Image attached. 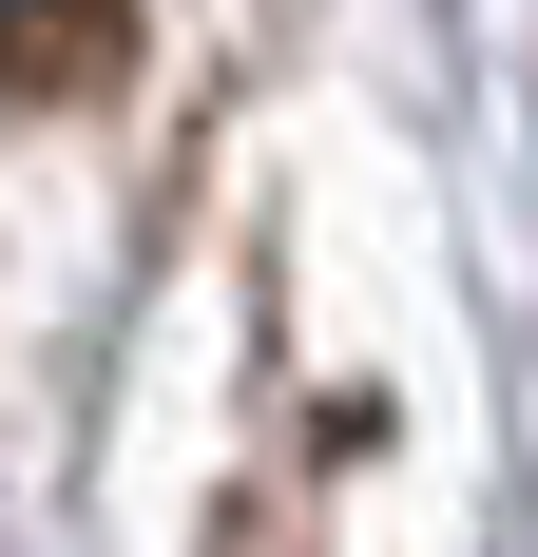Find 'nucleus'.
<instances>
[{
    "instance_id": "f257e3e1",
    "label": "nucleus",
    "mask_w": 538,
    "mask_h": 557,
    "mask_svg": "<svg viewBox=\"0 0 538 557\" xmlns=\"http://www.w3.org/2000/svg\"><path fill=\"white\" fill-rule=\"evenodd\" d=\"M115 58H135V0H0V97L20 115L115 97Z\"/></svg>"
}]
</instances>
